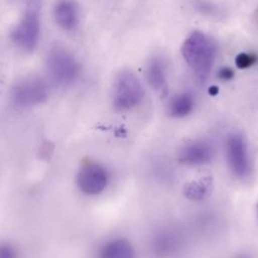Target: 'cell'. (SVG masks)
Returning <instances> with one entry per match:
<instances>
[{"mask_svg":"<svg viewBox=\"0 0 258 258\" xmlns=\"http://www.w3.org/2000/svg\"><path fill=\"white\" fill-rule=\"evenodd\" d=\"M182 55L197 77L204 80L211 72L215 59L212 40L200 31L192 32L182 44Z\"/></svg>","mask_w":258,"mask_h":258,"instance_id":"obj_1","label":"cell"},{"mask_svg":"<svg viewBox=\"0 0 258 258\" xmlns=\"http://www.w3.org/2000/svg\"><path fill=\"white\" fill-rule=\"evenodd\" d=\"M46 70L50 80L59 87L71 86L80 74V66L75 56L61 47H54L48 52Z\"/></svg>","mask_w":258,"mask_h":258,"instance_id":"obj_2","label":"cell"},{"mask_svg":"<svg viewBox=\"0 0 258 258\" xmlns=\"http://www.w3.org/2000/svg\"><path fill=\"white\" fill-rule=\"evenodd\" d=\"M143 96V86L133 72L124 71L117 76L113 90V104L117 110L126 111L137 106Z\"/></svg>","mask_w":258,"mask_h":258,"instance_id":"obj_3","label":"cell"},{"mask_svg":"<svg viewBox=\"0 0 258 258\" xmlns=\"http://www.w3.org/2000/svg\"><path fill=\"white\" fill-rule=\"evenodd\" d=\"M48 97L46 83L36 76L25 77L14 84L11 90V100L14 105L21 108H29L40 105Z\"/></svg>","mask_w":258,"mask_h":258,"instance_id":"obj_4","label":"cell"},{"mask_svg":"<svg viewBox=\"0 0 258 258\" xmlns=\"http://www.w3.org/2000/svg\"><path fill=\"white\" fill-rule=\"evenodd\" d=\"M40 17L36 8L28 9L12 32L14 43L23 51H33L39 41Z\"/></svg>","mask_w":258,"mask_h":258,"instance_id":"obj_5","label":"cell"},{"mask_svg":"<svg viewBox=\"0 0 258 258\" xmlns=\"http://www.w3.org/2000/svg\"><path fill=\"white\" fill-rule=\"evenodd\" d=\"M108 179V172L104 166L96 162H88L81 167L77 183L84 194L96 196L105 189Z\"/></svg>","mask_w":258,"mask_h":258,"instance_id":"obj_6","label":"cell"},{"mask_svg":"<svg viewBox=\"0 0 258 258\" xmlns=\"http://www.w3.org/2000/svg\"><path fill=\"white\" fill-rule=\"evenodd\" d=\"M226 155L229 166L233 173L240 177H247L251 171L247 146L244 138L239 134H233L226 144Z\"/></svg>","mask_w":258,"mask_h":258,"instance_id":"obj_7","label":"cell"},{"mask_svg":"<svg viewBox=\"0 0 258 258\" xmlns=\"http://www.w3.org/2000/svg\"><path fill=\"white\" fill-rule=\"evenodd\" d=\"M214 156V148L207 141H195L184 146L180 153L181 162L189 165H202L210 162Z\"/></svg>","mask_w":258,"mask_h":258,"instance_id":"obj_8","label":"cell"},{"mask_svg":"<svg viewBox=\"0 0 258 258\" xmlns=\"http://www.w3.org/2000/svg\"><path fill=\"white\" fill-rule=\"evenodd\" d=\"M56 23L64 30H72L78 24V9L72 0H59L54 6Z\"/></svg>","mask_w":258,"mask_h":258,"instance_id":"obj_9","label":"cell"},{"mask_svg":"<svg viewBox=\"0 0 258 258\" xmlns=\"http://www.w3.org/2000/svg\"><path fill=\"white\" fill-rule=\"evenodd\" d=\"M146 79L155 90L162 89L165 86L166 68L161 58L155 57L149 61L146 69Z\"/></svg>","mask_w":258,"mask_h":258,"instance_id":"obj_10","label":"cell"},{"mask_svg":"<svg viewBox=\"0 0 258 258\" xmlns=\"http://www.w3.org/2000/svg\"><path fill=\"white\" fill-rule=\"evenodd\" d=\"M133 255V248L123 239L110 241L101 251V256L104 258H131Z\"/></svg>","mask_w":258,"mask_h":258,"instance_id":"obj_11","label":"cell"},{"mask_svg":"<svg viewBox=\"0 0 258 258\" xmlns=\"http://www.w3.org/2000/svg\"><path fill=\"white\" fill-rule=\"evenodd\" d=\"M194 97L189 93H179L174 96L169 104V112L174 117H183L194 108Z\"/></svg>","mask_w":258,"mask_h":258,"instance_id":"obj_12","label":"cell"},{"mask_svg":"<svg viewBox=\"0 0 258 258\" xmlns=\"http://www.w3.org/2000/svg\"><path fill=\"white\" fill-rule=\"evenodd\" d=\"M211 185V181L209 179H201L199 181H194L185 186L184 194L190 200H201L205 198L207 192L209 191Z\"/></svg>","mask_w":258,"mask_h":258,"instance_id":"obj_13","label":"cell"},{"mask_svg":"<svg viewBox=\"0 0 258 258\" xmlns=\"http://www.w3.org/2000/svg\"><path fill=\"white\" fill-rule=\"evenodd\" d=\"M236 64L238 68L240 69H245L248 68L252 64L255 63L256 61V56L254 54H250V53H246V52H242L240 54H238L236 56Z\"/></svg>","mask_w":258,"mask_h":258,"instance_id":"obj_14","label":"cell"},{"mask_svg":"<svg viewBox=\"0 0 258 258\" xmlns=\"http://www.w3.org/2000/svg\"><path fill=\"white\" fill-rule=\"evenodd\" d=\"M16 253L9 244H0V258H14Z\"/></svg>","mask_w":258,"mask_h":258,"instance_id":"obj_15","label":"cell"},{"mask_svg":"<svg viewBox=\"0 0 258 258\" xmlns=\"http://www.w3.org/2000/svg\"><path fill=\"white\" fill-rule=\"evenodd\" d=\"M233 75H234L233 71H232L230 68H227V67L222 68V69L219 71V73H218L219 78H220L221 80H223V81H229V80H231V79L233 78Z\"/></svg>","mask_w":258,"mask_h":258,"instance_id":"obj_16","label":"cell"},{"mask_svg":"<svg viewBox=\"0 0 258 258\" xmlns=\"http://www.w3.org/2000/svg\"><path fill=\"white\" fill-rule=\"evenodd\" d=\"M257 211H258V205H257Z\"/></svg>","mask_w":258,"mask_h":258,"instance_id":"obj_17","label":"cell"}]
</instances>
